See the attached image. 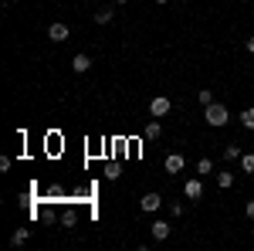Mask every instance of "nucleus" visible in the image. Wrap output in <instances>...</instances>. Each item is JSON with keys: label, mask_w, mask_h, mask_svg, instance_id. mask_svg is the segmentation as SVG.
Instances as JSON below:
<instances>
[{"label": "nucleus", "mask_w": 254, "mask_h": 251, "mask_svg": "<svg viewBox=\"0 0 254 251\" xmlns=\"http://www.w3.org/2000/svg\"><path fill=\"white\" fill-rule=\"evenodd\" d=\"M203 119H207V126L220 129V126H227V122H231V112H227V105H224V102H210V105H203Z\"/></svg>", "instance_id": "1"}, {"label": "nucleus", "mask_w": 254, "mask_h": 251, "mask_svg": "<svg viewBox=\"0 0 254 251\" xmlns=\"http://www.w3.org/2000/svg\"><path fill=\"white\" fill-rule=\"evenodd\" d=\"M173 112V98L170 95H153L149 98V116L153 119H166Z\"/></svg>", "instance_id": "2"}, {"label": "nucleus", "mask_w": 254, "mask_h": 251, "mask_svg": "<svg viewBox=\"0 0 254 251\" xmlns=\"http://www.w3.org/2000/svg\"><path fill=\"white\" fill-rule=\"evenodd\" d=\"M183 167H187V160H183V153H170L166 160H163V170H166L170 176L183 173Z\"/></svg>", "instance_id": "3"}, {"label": "nucleus", "mask_w": 254, "mask_h": 251, "mask_svg": "<svg viewBox=\"0 0 254 251\" xmlns=\"http://www.w3.org/2000/svg\"><path fill=\"white\" fill-rule=\"evenodd\" d=\"M183 197H187V200H200V197H203V180H200V176H190V180L183 183Z\"/></svg>", "instance_id": "4"}, {"label": "nucleus", "mask_w": 254, "mask_h": 251, "mask_svg": "<svg viewBox=\"0 0 254 251\" xmlns=\"http://www.w3.org/2000/svg\"><path fill=\"white\" fill-rule=\"evenodd\" d=\"M159 207H163V197H159V193H142V197H139V211L156 214Z\"/></svg>", "instance_id": "5"}, {"label": "nucleus", "mask_w": 254, "mask_h": 251, "mask_svg": "<svg viewBox=\"0 0 254 251\" xmlns=\"http://www.w3.org/2000/svg\"><path fill=\"white\" fill-rule=\"evenodd\" d=\"M71 38V31H68V24H61V20H55L51 27H48V41H55V44H61V41Z\"/></svg>", "instance_id": "6"}, {"label": "nucleus", "mask_w": 254, "mask_h": 251, "mask_svg": "<svg viewBox=\"0 0 254 251\" xmlns=\"http://www.w3.org/2000/svg\"><path fill=\"white\" fill-rule=\"evenodd\" d=\"M149 234H153V241H166V238L173 234V224H170V221H153Z\"/></svg>", "instance_id": "7"}, {"label": "nucleus", "mask_w": 254, "mask_h": 251, "mask_svg": "<svg viewBox=\"0 0 254 251\" xmlns=\"http://www.w3.org/2000/svg\"><path fill=\"white\" fill-rule=\"evenodd\" d=\"M159 136H163V122L159 119H149L146 129H142V139H159Z\"/></svg>", "instance_id": "8"}, {"label": "nucleus", "mask_w": 254, "mask_h": 251, "mask_svg": "<svg viewBox=\"0 0 254 251\" xmlns=\"http://www.w3.org/2000/svg\"><path fill=\"white\" fill-rule=\"evenodd\" d=\"M71 68H75V75H85V72L92 68V58H88V55H75V58H71Z\"/></svg>", "instance_id": "9"}, {"label": "nucleus", "mask_w": 254, "mask_h": 251, "mask_svg": "<svg viewBox=\"0 0 254 251\" xmlns=\"http://www.w3.org/2000/svg\"><path fill=\"white\" fill-rule=\"evenodd\" d=\"M27 238H31V228H17V231L10 234V245L20 248V245H27Z\"/></svg>", "instance_id": "10"}, {"label": "nucleus", "mask_w": 254, "mask_h": 251, "mask_svg": "<svg viewBox=\"0 0 254 251\" xmlns=\"http://www.w3.org/2000/svg\"><path fill=\"white\" fill-rule=\"evenodd\" d=\"M241 156H244V150H241L237 143H231V146H224V160H227V163H234V160H241Z\"/></svg>", "instance_id": "11"}, {"label": "nucleus", "mask_w": 254, "mask_h": 251, "mask_svg": "<svg viewBox=\"0 0 254 251\" xmlns=\"http://www.w3.org/2000/svg\"><path fill=\"white\" fill-rule=\"evenodd\" d=\"M217 187H224V190L234 187V170H220V173H217Z\"/></svg>", "instance_id": "12"}, {"label": "nucleus", "mask_w": 254, "mask_h": 251, "mask_svg": "<svg viewBox=\"0 0 254 251\" xmlns=\"http://www.w3.org/2000/svg\"><path fill=\"white\" fill-rule=\"evenodd\" d=\"M237 119H241V126H244V129H254V105H248Z\"/></svg>", "instance_id": "13"}, {"label": "nucleus", "mask_w": 254, "mask_h": 251, "mask_svg": "<svg viewBox=\"0 0 254 251\" xmlns=\"http://www.w3.org/2000/svg\"><path fill=\"white\" fill-rule=\"evenodd\" d=\"M196 173L210 176V173H214V160H210V156H203V160H200V163H196Z\"/></svg>", "instance_id": "14"}, {"label": "nucleus", "mask_w": 254, "mask_h": 251, "mask_svg": "<svg viewBox=\"0 0 254 251\" xmlns=\"http://www.w3.org/2000/svg\"><path fill=\"white\" fill-rule=\"evenodd\" d=\"M92 17H95V24H109V20H112V10H109V7H98Z\"/></svg>", "instance_id": "15"}, {"label": "nucleus", "mask_w": 254, "mask_h": 251, "mask_svg": "<svg viewBox=\"0 0 254 251\" xmlns=\"http://www.w3.org/2000/svg\"><path fill=\"white\" fill-rule=\"evenodd\" d=\"M241 173H254V153L241 156Z\"/></svg>", "instance_id": "16"}, {"label": "nucleus", "mask_w": 254, "mask_h": 251, "mask_svg": "<svg viewBox=\"0 0 254 251\" xmlns=\"http://www.w3.org/2000/svg\"><path fill=\"white\" fill-rule=\"evenodd\" d=\"M196 102H200V105H210V102H214V92H210V88H200V92H196Z\"/></svg>", "instance_id": "17"}, {"label": "nucleus", "mask_w": 254, "mask_h": 251, "mask_svg": "<svg viewBox=\"0 0 254 251\" xmlns=\"http://www.w3.org/2000/svg\"><path fill=\"white\" fill-rule=\"evenodd\" d=\"M61 228H75V211H64V214H61Z\"/></svg>", "instance_id": "18"}, {"label": "nucleus", "mask_w": 254, "mask_h": 251, "mask_svg": "<svg viewBox=\"0 0 254 251\" xmlns=\"http://www.w3.org/2000/svg\"><path fill=\"white\" fill-rule=\"evenodd\" d=\"M105 176H109V180H119V167L116 163H105Z\"/></svg>", "instance_id": "19"}, {"label": "nucleus", "mask_w": 254, "mask_h": 251, "mask_svg": "<svg viewBox=\"0 0 254 251\" xmlns=\"http://www.w3.org/2000/svg\"><path fill=\"white\" fill-rule=\"evenodd\" d=\"M170 214L173 217H183V204H170Z\"/></svg>", "instance_id": "20"}, {"label": "nucleus", "mask_w": 254, "mask_h": 251, "mask_svg": "<svg viewBox=\"0 0 254 251\" xmlns=\"http://www.w3.org/2000/svg\"><path fill=\"white\" fill-rule=\"evenodd\" d=\"M244 48H248V51L254 55V34H248V41H244Z\"/></svg>", "instance_id": "21"}, {"label": "nucleus", "mask_w": 254, "mask_h": 251, "mask_svg": "<svg viewBox=\"0 0 254 251\" xmlns=\"http://www.w3.org/2000/svg\"><path fill=\"white\" fill-rule=\"evenodd\" d=\"M244 214H248V217L254 221V200H248V207H244Z\"/></svg>", "instance_id": "22"}, {"label": "nucleus", "mask_w": 254, "mask_h": 251, "mask_svg": "<svg viewBox=\"0 0 254 251\" xmlns=\"http://www.w3.org/2000/svg\"><path fill=\"white\" fill-rule=\"evenodd\" d=\"M156 3H159V7H163V3H170V0H156Z\"/></svg>", "instance_id": "23"}, {"label": "nucleus", "mask_w": 254, "mask_h": 251, "mask_svg": "<svg viewBox=\"0 0 254 251\" xmlns=\"http://www.w3.org/2000/svg\"><path fill=\"white\" fill-rule=\"evenodd\" d=\"M116 3H129V0H116Z\"/></svg>", "instance_id": "24"}]
</instances>
